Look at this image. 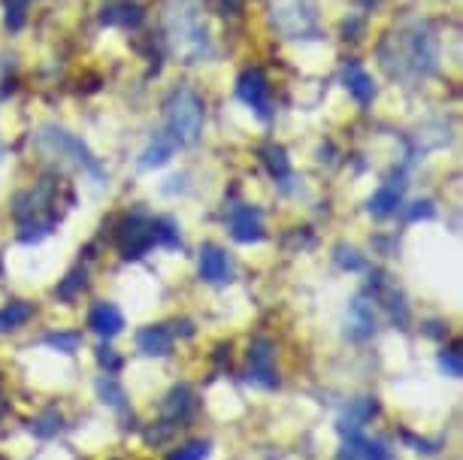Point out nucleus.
Returning a JSON list of instances; mask_svg holds the SVG:
<instances>
[{
    "label": "nucleus",
    "mask_w": 463,
    "mask_h": 460,
    "mask_svg": "<svg viewBox=\"0 0 463 460\" xmlns=\"http://www.w3.org/2000/svg\"><path fill=\"white\" fill-rule=\"evenodd\" d=\"M89 327L94 333H100L109 340V336H116L121 327H125V318H121L116 303H94L89 312Z\"/></svg>",
    "instance_id": "nucleus-6"
},
{
    "label": "nucleus",
    "mask_w": 463,
    "mask_h": 460,
    "mask_svg": "<svg viewBox=\"0 0 463 460\" xmlns=\"http://www.w3.org/2000/svg\"><path fill=\"white\" fill-rule=\"evenodd\" d=\"M200 276L206 282H224L231 276V260L218 246H203L200 249Z\"/></svg>",
    "instance_id": "nucleus-8"
},
{
    "label": "nucleus",
    "mask_w": 463,
    "mask_h": 460,
    "mask_svg": "<svg viewBox=\"0 0 463 460\" xmlns=\"http://www.w3.org/2000/svg\"><path fill=\"white\" fill-rule=\"evenodd\" d=\"M267 94H269V85L264 80V73H260V70L242 73V80H240V98L246 100L249 107L258 112V116H267Z\"/></svg>",
    "instance_id": "nucleus-7"
},
{
    "label": "nucleus",
    "mask_w": 463,
    "mask_h": 460,
    "mask_svg": "<svg viewBox=\"0 0 463 460\" xmlns=\"http://www.w3.org/2000/svg\"><path fill=\"white\" fill-rule=\"evenodd\" d=\"M206 455H209V442H188V446L173 451L170 460H206Z\"/></svg>",
    "instance_id": "nucleus-19"
},
{
    "label": "nucleus",
    "mask_w": 463,
    "mask_h": 460,
    "mask_svg": "<svg viewBox=\"0 0 463 460\" xmlns=\"http://www.w3.org/2000/svg\"><path fill=\"white\" fill-rule=\"evenodd\" d=\"M400 206V188L397 185H384V188H379L373 194V201H370V212L373 215H391Z\"/></svg>",
    "instance_id": "nucleus-14"
},
{
    "label": "nucleus",
    "mask_w": 463,
    "mask_h": 460,
    "mask_svg": "<svg viewBox=\"0 0 463 460\" xmlns=\"http://www.w3.org/2000/svg\"><path fill=\"white\" fill-rule=\"evenodd\" d=\"M273 343L269 340H255L249 349V367H246V379L255 381L260 388H276L279 385V376H276V367H273Z\"/></svg>",
    "instance_id": "nucleus-3"
},
{
    "label": "nucleus",
    "mask_w": 463,
    "mask_h": 460,
    "mask_svg": "<svg viewBox=\"0 0 463 460\" xmlns=\"http://www.w3.org/2000/svg\"><path fill=\"white\" fill-rule=\"evenodd\" d=\"M267 164H269V170H273V176H288V161L282 149H269Z\"/></svg>",
    "instance_id": "nucleus-22"
},
{
    "label": "nucleus",
    "mask_w": 463,
    "mask_h": 460,
    "mask_svg": "<svg viewBox=\"0 0 463 460\" xmlns=\"http://www.w3.org/2000/svg\"><path fill=\"white\" fill-rule=\"evenodd\" d=\"M118 246H121V251H125V258H139L143 251H148L155 246L152 224L139 221V219L125 221V228H121V233H118Z\"/></svg>",
    "instance_id": "nucleus-4"
},
{
    "label": "nucleus",
    "mask_w": 463,
    "mask_h": 460,
    "mask_svg": "<svg viewBox=\"0 0 463 460\" xmlns=\"http://www.w3.org/2000/svg\"><path fill=\"white\" fill-rule=\"evenodd\" d=\"M167 31L176 55L200 58L206 52V28L197 0H173L167 10Z\"/></svg>",
    "instance_id": "nucleus-1"
},
{
    "label": "nucleus",
    "mask_w": 463,
    "mask_h": 460,
    "mask_svg": "<svg viewBox=\"0 0 463 460\" xmlns=\"http://www.w3.org/2000/svg\"><path fill=\"white\" fill-rule=\"evenodd\" d=\"M231 233L240 242H258L264 237V224H260V212L251 206H233L231 210Z\"/></svg>",
    "instance_id": "nucleus-5"
},
{
    "label": "nucleus",
    "mask_w": 463,
    "mask_h": 460,
    "mask_svg": "<svg viewBox=\"0 0 463 460\" xmlns=\"http://www.w3.org/2000/svg\"><path fill=\"white\" fill-rule=\"evenodd\" d=\"M439 367H442V372H445V376L458 379L460 372H463V363H460V352H458V349L445 352L442 358H439Z\"/></svg>",
    "instance_id": "nucleus-21"
},
{
    "label": "nucleus",
    "mask_w": 463,
    "mask_h": 460,
    "mask_svg": "<svg viewBox=\"0 0 463 460\" xmlns=\"http://www.w3.org/2000/svg\"><path fill=\"white\" fill-rule=\"evenodd\" d=\"M98 361H100L107 370H116L118 363H121V361H118V354L112 352V349H107V345H103V349H98Z\"/></svg>",
    "instance_id": "nucleus-26"
},
{
    "label": "nucleus",
    "mask_w": 463,
    "mask_h": 460,
    "mask_svg": "<svg viewBox=\"0 0 463 460\" xmlns=\"http://www.w3.org/2000/svg\"><path fill=\"white\" fill-rule=\"evenodd\" d=\"M176 140H173L170 134H158L152 140V146L143 152V158H139V167L143 170H152V167H161V164H167L170 161V155L176 152Z\"/></svg>",
    "instance_id": "nucleus-11"
},
{
    "label": "nucleus",
    "mask_w": 463,
    "mask_h": 460,
    "mask_svg": "<svg viewBox=\"0 0 463 460\" xmlns=\"http://www.w3.org/2000/svg\"><path fill=\"white\" fill-rule=\"evenodd\" d=\"M137 349L148 354V358H155V354H167L173 349V336L167 327H146V331H139L137 336Z\"/></svg>",
    "instance_id": "nucleus-10"
},
{
    "label": "nucleus",
    "mask_w": 463,
    "mask_h": 460,
    "mask_svg": "<svg viewBox=\"0 0 463 460\" xmlns=\"http://www.w3.org/2000/svg\"><path fill=\"white\" fill-rule=\"evenodd\" d=\"M345 82H348V91H352L357 100H370V98H373V80H370V76H366L364 67L348 64V70H345Z\"/></svg>",
    "instance_id": "nucleus-15"
},
{
    "label": "nucleus",
    "mask_w": 463,
    "mask_h": 460,
    "mask_svg": "<svg viewBox=\"0 0 463 460\" xmlns=\"http://www.w3.org/2000/svg\"><path fill=\"white\" fill-rule=\"evenodd\" d=\"M98 390H100V397L109 406H116V409H125V390H121L112 379H103L100 385H98Z\"/></svg>",
    "instance_id": "nucleus-20"
},
{
    "label": "nucleus",
    "mask_w": 463,
    "mask_h": 460,
    "mask_svg": "<svg viewBox=\"0 0 463 460\" xmlns=\"http://www.w3.org/2000/svg\"><path fill=\"white\" fill-rule=\"evenodd\" d=\"M375 327V315L373 306L366 300H354L352 309H348V336L352 340H366Z\"/></svg>",
    "instance_id": "nucleus-9"
},
{
    "label": "nucleus",
    "mask_w": 463,
    "mask_h": 460,
    "mask_svg": "<svg viewBox=\"0 0 463 460\" xmlns=\"http://www.w3.org/2000/svg\"><path fill=\"white\" fill-rule=\"evenodd\" d=\"M139 19H143L139 6H130V4H118V6L103 10V22H109V24H137Z\"/></svg>",
    "instance_id": "nucleus-18"
},
{
    "label": "nucleus",
    "mask_w": 463,
    "mask_h": 460,
    "mask_svg": "<svg viewBox=\"0 0 463 460\" xmlns=\"http://www.w3.org/2000/svg\"><path fill=\"white\" fill-rule=\"evenodd\" d=\"M167 121H170V130L167 134L182 143H194L200 136V127H203V103L197 100L194 91H176L167 103Z\"/></svg>",
    "instance_id": "nucleus-2"
},
{
    "label": "nucleus",
    "mask_w": 463,
    "mask_h": 460,
    "mask_svg": "<svg viewBox=\"0 0 463 460\" xmlns=\"http://www.w3.org/2000/svg\"><path fill=\"white\" fill-rule=\"evenodd\" d=\"M37 424H43V427H33V430L40 433V437H52V433H55V430L61 427V418H58L55 412H49L46 418H40Z\"/></svg>",
    "instance_id": "nucleus-25"
},
{
    "label": "nucleus",
    "mask_w": 463,
    "mask_h": 460,
    "mask_svg": "<svg viewBox=\"0 0 463 460\" xmlns=\"http://www.w3.org/2000/svg\"><path fill=\"white\" fill-rule=\"evenodd\" d=\"M339 460H391V457H388V451H384V446H379V442L352 437L345 442V448L339 451Z\"/></svg>",
    "instance_id": "nucleus-12"
},
{
    "label": "nucleus",
    "mask_w": 463,
    "mask_h": 460,
    "mask_svg": "<svg viewBox=\"0 0 463 460\" xmlns=\"http://www.w3.org/2000/svg\"><path fill=\"white\" fill-rule=\"evenodd\" d=\"M67 279H70V282L61 285V294H64V297H73V294L80 291V285L85 288V273H82V270H76L73 276H67Z\"/></svg>",
    "instance_id": "nucleus-24"
},
{
    "label": "nucleus",
    "mask_w": 463,
    "mask_h": 460,
    "mask_svg": "<svg viewBox=\"0 0 463 460\" xmlns=\"http://www.w3.org/2000/svg\"><path fill=\"white\" fill-rule=\"evenodd\" d=\"M31 315H33V309L28 306V303H10V306H4L0 309V333L22 327Z\"/></svg>",
    "instance_id": "nucleus-16"
},
{
    "label": "nucleus",
    "mask_w": 463,
    "mask_h": 460,
    "mask_svg": "<svg viewBox=\"0 0 463 460\" xmlns=\"http://www.w3.org/2000/svg\"><path fill=\"white\" fill-rule=\"evenodd\" d=\"M191 406H194V400H191V390L185 385L173 388L170 397L161 403V412L167 415V418H182V415L191 412Z\"/></svg>",
    "instance_id": "nucleus-13"
},
{
    "label": "nucleus",
    "mask_w": 463,
    "mask_h": 460,
    "mask_svg": "<svg viewBox=\"0 0 463 460\" xmlns=\"http://www.w3.org/2000/svg\"><path fill=\"white\" fill-rule=\"evenodd\" d=\"M49 343L58 345L61 352H76V349H80V336H76V333H55Z\"/></svg>",
    "instance_id": "nucleus-23"
},
{
    "label": "nucleus",
    "mask_w": 463,
    "mask_h": 460,
    "mask_svg": "<svg viewBox=\"0 0 463 460\" xmlns=\"http://www.w3.org/2000/svg\"><path fill=\"white\" fill-rule=\"evenodd\" d=\"M373 409H375V406L370 400H357L352 409H348L345 418H343V430L352 433V437H357V430H361V424L373 415Z\"/></svg>",
    "instance_id": "nucleus-17"
}]
</instances>
